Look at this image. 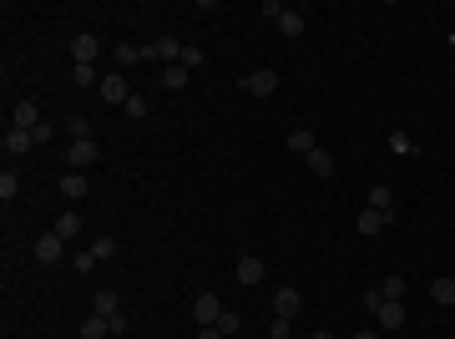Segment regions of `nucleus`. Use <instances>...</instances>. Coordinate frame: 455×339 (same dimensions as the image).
<instances>
[{"instance_id": "obj_1", "label": "nucleus", "mask_w": 455, "mask_h": 339, "mask_svg": "<svg viewBox=\"0 0 455 339\" xmlns=\"http://www.w3.org/2000/svg\"><path fill=\"white\" fill-rule=\"evenodd\" d=\"M96 91H101V101H106V106H127V101H132V91H127V81H122L117 71L101 76V81H96Z\"/></svg>"}, {"instance_id": "obj_2", "label": "nucleus", "mask_w": 455, "mask_h": 339, "mask_svg": "<svg viewBox=\"0 0 455 339\" xmlns=\"http://www.w3.org/2000/svg\"><path fill=\"white\" fill-rule=\"evenodd\" d=\"M243 91H248V96H273V91H278V71H268V66L248 71V76H243Z\"/></svg>"}, {"instance_id": "obj_3", "label": "nucleus", "mask_w": 455, "mask_h": 339, "mask_svg": "<svg viewBox=\"0 0 455 339\" xmlns=\"http://www.w3.org/2000/svg\"><path fill=\"white\" fill-rule=\"evenodd\" d=\"M142 56H147V61H152V56H157V61H167V66H178V61H183V41H173V36H162V41L142 46Z\"/></svg>"}, {"instance_id": "obj_4", "label": "nucleus", "mask_w": 455, "mask_h": 339, "mask_svg": "<svg viewBox=\"0 0 455 339\" xmlns=\"http://www.w3.org/2000/svg\"><path fill=\"white\" fill-rule=\"evenodd\" d=\"M193 319H198L203 329H213V324L223 319V304H218V294H198V299H193Z\"/></svg>"}, {"instance_id": "obj_5", "label": "nucleus", "mask_w": 455, "mask_h": 339, "mask_svg": "<svg viewBox=\"0 0 455 339\" xmlns=\"http://www.w3.org/2000/svg\"><path fill=\"white\" fill-rule=\"evenodd\" d=\"M36 258H41V263H61V258H66V238H61V233H41V238H36Z\"/></svg>"}, {"instance_id": "obj_6", "label": "nucleus", "mask_w": 455, "mask_h": 339, "mask_svg": "<svg viewBox=\"0 0 455 339\" xmlns=\"http://www.w3.org/2000/svg\"><path fill=\"white\" fill-rule=\"evenodd\" d=\"M374 319H379V329H400L405 324V304L400 299H379L374 304Z\"/></svg>"}, {"instance_id": "obj_7", "label": "nucleus", "mask_w": 455, "mask_h": 339, "mask_svg": "<svg viewBox=\"0 0 455 339\" xmlns=\"http://www.w3.org/2000/svg\"><path fill=\"white\" fill-rule=\"evenodd\" d=\"M11 127H21V132H36V127H41V106H36V101H16V111H11Z\"/></svg>"}, {"instance_id": "obj_8", "label": "nucleus", "mask_w": 455, "mask_h": 339, "mask_svg": "<svg viewBox=\"0 0 455 339\" xmlns=\"http://www.w3.org/2000/svg\"><path fill=\"white\" fill-rule=\"evenodd\" d=\"M71 56H76V66H91L96 56H101V41L86 31V36H76V41H71Z\"/></svg>"}, {"instance_id": "obj_9", "label": "nucleus", "mask_w": 455, "mask_h": 339, "mask_svg": "<svg viewBox=\"0 0 455 339\" xmlns=\"http://www.w3.org/2000/svg\"><path fill=\"white\" fill-rule=\"evenodd\" d=\"M299 309H304V299H299L294 289H278V294H273V319H294Z\"/></svg>"}, {"instance_id": "obj_10", "label": "nucleus", "mask_w": 455, "mask_h": 339, "mask_svg": "<svg viewBox=\"0 0 455 339\" xmlns=\"http://www.w3.org/2000/svg\"><path fill=\"white\" fill-rule=\"evenodd\" d=\"M238 284H243V289L263 284V258H253V253H243V258H238Z\"/></svg>"}, {"instance_id": "obj_11", "label": "nucleus", "mask_w": 455, "mask_h": 339, "mask_svg": "<svg viewBox=\"0 0 455 339\" xmlns=\"http://www.w3.org/2000/svg\"><path fill=\"white\" fill-rule=\"evenodd\" d=\"M101 157V147H96V137H86V142H71V167L81 173V167H91Z\"/></svg>"}, {"instance_id": "obj_12", "label": "nucleus", "mask_w": 455, "mask_h": 339, "mask_svg": "<svg viewBox=\"0 0 455 339\" xmlns=\"http://www.w3.org/2000/svg\"><path fill=\"white\" fill-rule=\"evenodd\" d=\"M0 147H6V157H21V152H31L36 142H31V132H21V127H11L6 137H0Z\"/></svg>"}, {"instance_id": "obj_13", "label": "nucleus", "mask_w": 455, "mask_h": 339, "mask_svg": "<svg viewBox=\"0 0 455 339\" xmlns=\"http://www.w3.org/2000/svg\"><path fill=\"white\" fill-rule=\"evenodd\" d=\"M369 208L384 213V218H394V193H389L384 183H374V188H369Z\"/></svg>"}, {"instance_id": "obj_14", "label": "nucleus", "mask_w": 455, "mask_h": 339, "mask_svg": "<svg viewBox=\"0 0 455 339\" xmlns=\"http://www.w3.org/2000/svg\"><path fill=\"white\" fill-rule=\"evenodd\" d=\"M304 162H309V173H314V178H329V173H334V157H329L324 147H314Z\"/></svg>"}, {"instance_id": "obj_15", "label": "nucleus", "mask_w": 455, "mask_h": 339, "mask_svg": "<svg viewBox=\"0 0 455 339\" xmlns=\"http://www.w3.org/2000/svg\"><path fill=\"white\" fill-rule=\"evenodd\" d=\"M384 223H389L384 213H374V208H364V213H359V233H364V238H374V233H384Z\"/></svg>"}, {"instance_id": "obj_16", "label": "nucleus", "mask_w": 455, "mask_h": 339, "mask_svg": "<svg viewBox=\"0 0 455 339\" xmlns=\"http://www.w3.org/2000/svg\"><path fill=\"white\" fill-rule=\"evenodd\" d=\"M91 314H106V319H111V314H122V299L111 294V289H101V294L91 299Z\"/></svg>"}, {"instance_id": "obj_17", "label": "nucleus", "mask_w": 455, "mask_h": 339, "mask_svg": "<svg viewBox=\"0 0 455 339\" xmlns=\"http://www.w3.org/2000/svg\"><path fill=\"white\" fill-rule=\"evenodd\" d=\"M314 147H319V142H314V132H304V127H299V132H289V152H294V157H309Z\"/></svg>"}, {"instance_id": "obj_18", "label": "nucleus", "mask_w": 455, "mask_h": 339, "mask_svg": "<svg viewBox=\"0 0 455 339\" xmlns=\"http://www.w3.org/2000/svg\"><path fill=\"white\" fill-rule=\"evenodd\" d=\"M106 334H111V319H106V314H91V319L81 324V339H106Z\"/></svg>"}, {"instance_id": "obj_19", "label": "nucleus", "mask_w": 455, "mask_h": 339, "mask_svg": "<svg viewBox=\"0 0 455 339\" xmlns=\"http://www.w3.org/2000/svg\"><path fill=\"white\" fill-rule=\"evenodd\" d=\"M188 81H193V71H188V66H167V71H162V86H167V91H183Z\"/></svg>"}, {"instance_id": "obj_20", "label": "nucleus", "mask_w": 455, "mask_h": 339, "mask_svg": "<svg viewBox=\"0 0 455 339\" xmlns=\"http://www.w3.org/2000/svg\"><path fill=\"white\" fill-rule=\"evenodd\" d=\"M430 299L450 309V304H455V278H435V284H430Z\"/></svg>"}, {"instance_id": "obj_21", "label": "nucleus", "mask_w": 455, "mask_h": 339, "mask_svg": "<svg viewBox=\"0 0 455 339\" xmlns=\"http://www.w3.org/2000/svg\"><path fill=\"white\" fill-rule=\"evenodd\" d=\"M51 233H61V238L71 243V238L81 233V218H76V213H61V218H56V228H51Z\"/></svg>"}, {"instance_id": "obj_22", "label": "nucleus", "mask_w": 455, "mask_h": 339, "mask_svg": "<svg viewBox=\"0 0 455 339\" xmlns=\"http://www.w3.org/2000/svg\"><path fill=\"white\" fill-rule=\"evenodd\" d=\"M111 56H117V66H137V61H147V56H142V46H132V41H122Z\"/></svg>"}, {"instance_id": "obj_23", "label": "nucleus", "mask_w": 455, "mask_h": 339, "mask_svg": "<svg viewBox=\"0 0 455 339\" xmlns=\"http://www.w3.org/2000/svg\"><path fill=\"white\" fill-rule=\"evenodd\" d=\"M86 188H91V183H86L81 173H66V178H61V193H66V198H86Z\"/></svg>"}, {"instance_id": "obj_24", "label": "nucleus", "mask_w": 455, "mask_h": 339, "mask_svg": "<svg viewBox=\"0 0 455 339\" xmlns=\"http://www.w3.org/2000/svg\"><path fill=\"white\" fill-rule=\"evenodd\" d=\"M278 31H283V36H289V41H294V36H304V16H299V11H283V21H278Z\"/></svg>"}, {"instance_id": "obj_25", "label": "nucleus", "mask_w": 455, "mask_h": 339, "mask_svg": "<svg viewBox=\"0 0 455 339\" xmlns=\"http://www.w3.org/2000/svg\"><path fill=\"white\" fill-rule=\"evenodd\" d=\"M122 111H127L132 122H147V117H152V101H147V96H132V101H127Z\"/></svg>"}, {"instance_id": "obj_26", "label": "nucleus", "mask_w": 455, "mask_h": 339, "mask_svg": "<svg viewBox=\"0 0 455 339\" xmlns=\"http://www.w3.org/2000/svg\"><path fill=\"white\" fill-rule=\"evenodd\" d=\"M379 299H405V278H400V273H389L384 284H379Z\"/></svg>"}, {"instance_id": "obj_27", "label": "nucleus", "mask_w": 455, "mask_h": 339, "mask_svg": "<svg viewBox=\"0 0 455 339\" xmlns=\"http://www.w3.org/2000/svg\"><path fill=\"white\" fill-rule=\"evenodd\" d=\"M213 329H218V334H223V339H228V334H238V329H243V319H238V314H233V309H223V319H218V324H213Z\"/></svg>"}, {"instance_id": "obj_28", "label": "nucleus", "mask_w": 455, "mask_h": 339, "mask_svg": "<svg viewBox=\"0 0 455 339\" xmlns=\"http://www.w3.org/2000/svg\"><path fill=\"white\" fill-rule=\"evenodd\" d=\"M86 253H91V258H96V263H106V258H111V253H117V238H96V243H91V248H86Z\"/></svg>"}, {"instance_id": "obj_29", "label": "nucleus", "mask_w": 455, "mask_h": 339, "mask_svg": "<svg viewBox=\"0 0 455 339\" xmlns=\"http://www.w3.org/2000/svg\"><path fill=\"white\" fill-rule=\"evenodd\" d=\"M16 193H21V178H16V173H6V178H0V198H6V203H11Z\"/></svg>"}, {"instance_id": "obj_30", "label": "nucleus", "mask_w": 455, "mask_h": 339, "mask_svg": "<svg viewBox=\"0 0 455 339\" xmlns=\"http://www.w3.org/2000/svg\"><path fill=\"white\" fill-rule=\"evenodd\" d=\"M289 324H294V319H268V334H273V339H294Z\"/></svg>"}, {"instance_id": "obj_31", "label": "nucleus", "mask_w": 455, "mask_h": 339, "mask_svg": "<svg viewBox=\"0 0 455 339\" xmlns=\"http://www.w3.org/2000/svg\"><path fill=\"white\" fill-rule=\"evenodd\" d=\"M178 66H188V71L203 66V51H198V46H183V61H178Z\"/></svg>"}, {"instance_id": "obj_32", "label": "nucleus", "mask_w": 455, "mask_h": 339, "mask_svg": "<svg viewBox=\"0 0 455 339\" xmlns=\"http://www.w3.org/2000/svg\"><path fill=\"white\" fill-rule=\"evenodd\" d=\"M71 81H76V86H91V81H101V76H96L91 66H76V71H71Z\"/></svg>"}, {"instance_id": "obj_33", "label": "nucleus", "mask_w": 455, "mask_h": 339, "mask_svg": "<svg viewBox=\"0 0 455 339\" xmlns=\"http://www.w3.org/2000/svg\"><path fill=\"white\" fill-rule=\"evenodd\" d=\"M66 132H71V137H76V142H86V137H91V132H86V122H81V117H71V122H66Z\"/></svg>"}, {"instance_id": "obj_34", "label": "nucleus", "mask_w": 455, "mask_h": 339, "mask_svg": "<svg viewBox=\"0 0 455 339\" xmlns=\"http://www.w3.org/2000/svg\"><path fill=\"white\" fill-rule=\"evenodd\" d=\"M258 11H263L268 21H283V6H278V0H263V6H258Z\"/></svg>"}, {"instance_id": "obj_35", "label": "nucleus", "mask_w": 455, "mask_h": 339, "mask_svg": "<svg viewBox=\"0 0 455 339\" xmlns=\"http://www.w3.org/2000/svg\"><path fill=\"white\" fill-rule=\"evenodd\" d=\"M198 339H223V334H218V329H203V334H198Z\"/></svg>"}, {"instance_id": "obj_36", "label": "nucleus", "mask_w": 455, "mask_h": 339, "mask_svg": "<svg viewBox=\"0 0 455 339\" xmlns=\"http://www.w3.org/2000/svg\"><path fill=\"white\" fill-rule=\"evenodd\" d=\"M309 339H334V334H329V329H319V334H309Z\"/></svg>"}, {"instance_id": "obj_37", "label": "nucleus", "mask_w": 455, "mask_h": 339, "mask_svg": "<svg viewBox=\"0 0 455 339\" xmlns=\"http://www.w3.org/2000/svg\"><path fill=\"white\" fill-rule=\"evenodd\" d=\"M354 339H374V329H359V334H354Z\"/></svg>"}]
</instances>
